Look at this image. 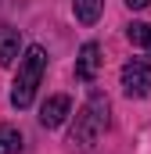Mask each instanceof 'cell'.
Masks as SVG:
<instances>
[{
    "instance_id": "1",
    "label": "cell",
    "mask_w": 151,
    "mask_h": 154,
    "mask_svg": "<svg viewBox=\"0 0 151 154\" xmlns=\"http://www.w3.org/2000/svg\"><path fill=\"white\" fill-rule=\"evenodd\" d=\"M108 97L104 93H90V100L76 111V122L72 129H69V147L72 151H90L97 140H101V133L108 129Z\"/></svg>"
},
{
    "instance_id": "2",
    "label": "cell",
    "mask_w": 151,
    "mask_h": 154,
    "mask_svg": "<svg viewBox=\"0 0 151 154\" xmlns=\"http://www.w3.org/2000/svg\"><path fill=\"white\" fill-rule=\"evenodd\" d=\"M43 72H47V50H43L40 43L25 47V54L18 57L14 82H11V104H14L18 111L33 108V100H36V90H40V82H43Z\"/></svg>"
},
{
    "instance_id": "3",
    "label": "cell",
    "mask_w": 151,
    "mask_h": 154,
    "mask_svg": "<svg viewBox=\"0 0 151 154\" xmlns=\"http://www.w3.org/2000/svg\"><path fill=\"white\" fill-rule=\"evenodd\" d=\"M119 82H122V93H126V97H137V100L148 97V93H151V61H148V57L126 61Z\"/></svg>"
},
{
    "instance_id": "4",
    "label": "cell",
    "mask_w": 151,
    "mask_h": 154,
    "mask_svg": "<svg viewBox=\"0 0 151 154\" xmlns=\"http://www.w3.org/2000/svg\"><path fill=\"white\" fill-rule=\"evenodd\" d=\"M69 115H72V97H65V93H54V97H47V100L40 104V125H43V129L65 125Z\"/></svg>"
},
{
    "instance_id": "5",
    "label": "cell",
    "mask_w": 151,
    "mask_h": 154,
    "mask_svg": "<svg viewBox=\"0 0 151 154\" xmlns=\"http://www.w3.org/2000/svg\"><path fill=\"white\" fill-rule=\"evenodd\" d=\"M97 72H101V47L94 39H86L79 47V57H76V79L79 82H94Z\"/></svg>"
},
{
    "instance_id": "6",
    "label": "cell",
    "mask_w": 151,
    "mask_h": 154,
    "mask_svg": "<svg viewBox=\"0 0 151 154\" xmlns=\"http://www.w3.org/2000/svg\"><path fill=\"white\" fill-rule=\"evenodd\" d=\"M22 54V32L4 25L0 29V65H14V57Z\"/></svg>"
},
{
    "instance_id": "7",
    "label": "cell",
    "mask_w": 151,
    "mask_h": 154,
    "mask_svg": "<svg viewBox=\"0 0 151 154\" xmlns=\"http://www.w3.org/2000/svg\"><path fill=\"white\" fill-rule=\"evenodd\" d=\"M72 11L79 18V25H97V18L104 11V0H72Z\"/></svg>"
},
{
    "instance_id": "8",
    "label": "cell",
    "mask_w": 151,
    "mask_h": 154,
    "mask_svg": "<svg viewBox=\"0 0 151 154\" xmlns=\"http://www.w3.org/2000/svg\"><path fill=\"white\" fill-rule=\"evenodd\" d=\"M126 39H130L133 47H140V50L151 54V25L148 22H130V25H126Z\"/></svg>"
},
{
    "instance_id": "9",
    "label": "cell",
    "mask_w": 151,
    "mask_h": 154,
    "mask_svg": "<svg viewBox=\"0 0 151 154\" xmlns=\"http://www.w3.org/2000/svg\"><path fill=\"white\" fill-rule=\"evenodd\" d=\"M22 151V133L14 125H0V154H18Z\"/></svg>"
},
{
    "instance_id": "10",
    "label": "cell",
    "mask_w": 151,
    "mask_h": 154,
    "mask_svg": "<svg viewBox=\"0 0 151 154\" xmlns=\"http://www.w3.org/2000/svg\"><path fill=\"white\" fill-rule=\"evenodd\" d=\"M148 4H151V0H126V7H130V11H144Z\"/></svg>"
}]
</instances>
